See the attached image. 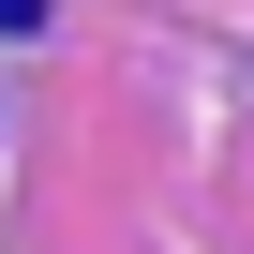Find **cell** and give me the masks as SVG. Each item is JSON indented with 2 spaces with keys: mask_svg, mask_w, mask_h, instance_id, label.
<instances>
[{
  "mask_svg": "<svg viewBox=\"0 0 254 254\" xmlns=\"http://www.w3.org/2000/svg\"><path fill=\"white\" fill-rule=\"evenodd\" d=\"M0 30H45V0H0Z\"/></svg>",
  "mask_w": 254,
  "mask_h": 254,
  "instance_id": "1",
  "label": "cell"
}]
</instances>
